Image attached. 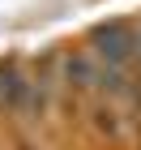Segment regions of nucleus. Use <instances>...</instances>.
<instances>
[{
  "label": "nucleus",
  "mask_w": 141,
  "mask_h": 150,
  "mask_svg": "<svg viewBox=\"0 0 141 150\" xmlns=\"http://www.w3.org/2000/svg\"><path fill=\"white\" fill-rule=\"evenodd\" d=\"M133 47H137V39H133V30H124V26H103V30L94 35V52L107 60V69L128 64Z\"/></svg>",
  "instance_id": "f257e3e1"
}]
</instances>
